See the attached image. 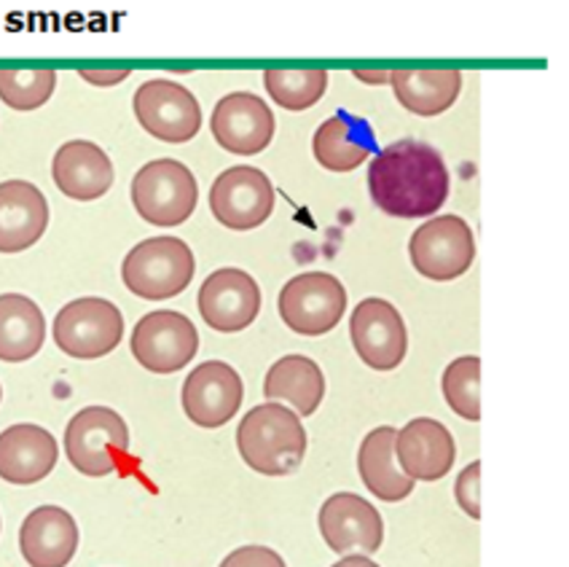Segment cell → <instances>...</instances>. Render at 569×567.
<instances>
[{"label": "cell", "mask_w": 569, "mask_h": 567, "mask_svg": "<svg viewBox=\"0 0 569 567\" xmlns=\"http://www.w3.org/2000/svg\"><path fill=\"white\" fill-rule=\"evenodd\" d=\"M274 113L258 94H226L210 116V130L218 146L237 157H256L274 138Z\"/></svg>", "instance_id": "obj_16"}, {"label": "cell", "mask_w": 569, "mask_h": 567, "mask_svg": "<svg viewBox=\"0 0 569 567\" xmlns=\"http://www.w3.org/2000/svg\"><path fill=\"white\" fill-rule=\"evenodd\" d=\"M263 87L277 106L288 111H307L315 102H320L328 89V73L320 68L312 70H277L271 68L263 73Z\"/></svg>", "instance_id": "obj_27"}, {"label": "cell", "mask_w": 569, "mask_h": 567, "mask_svg": "<svg viewBox=\"0 0 569 567\" xmlns=\"http://www.w3.org/2000/svg\"><path fill=\"white\" fill-rule=\"evenodd\" d=\"M199 186L193 172L178 159H153L132 180V202L151 227H180L197 208Z\"/></svg>", "instance_id": "obj_4"}, {"label": "cell", "mask_w": 569, "mask_h": 567, "mask_svg": "<svg viewBox=\"0 0 569 567\" xmlns=\"http://www.w3.org/2000/svg\"><path fill=\"white\" fill-rule=\"evenodd\" d=\"M355 79L360 81H368V83H385L390 81V73H377V70H355Z\"/></svg>", "instance_id": "obj_34"}, {"label": "cell", "mask_w": 569, "mask_h": 567, "mask_svg": "<svg viewBox=\"0 0 569 567\" xmlns=\"http://www.w3.org/2000/svg\"><path fill=\"white\" fill-rule=\"evenodd\" d=\"M237 447L256 474L288 476L307 455V430L293 409L267 401L242 417L237 428Z\"/></svg>", "instance_id": "obj_2"}, {"label": "cell", "mask_w": 569, "mask_h": 567, "mask_svg": "<svg viewBox=\"0 0 569 567\" xmlns=\"http://www.w3.org/2000/svg\"><path fill=\"white\" fill-rule=\"evenodd\" d=\"M51 178L64 197L92 202L113 186V162L92 140H68L51 159Z\"/></svg>", "instance_id": "obj_21"}, {"label": "cell", "mask_w": 569, "mask_h": 567, "mask_svg": "<svg viewBox=\"0 0 569 567\" xmlns=\"http://www.w3.org/2000/svg\"><path fill=\"white\" fill-rule=\"evenodd\" d=\"M197 263L191 248L178 237H151L134 245L121 263V280L148 301L172 299L191 286Z\"/></svg>", "instance_id": "obj_3"}, {"label": "cell", "mask_w": 569, "mask_h": 567, "mask_svg": "<svg viewBox=\"0 0 569 567\" xmlns=\"http://www.w3.org/2000/svg\"><path fill=\"white\" fill-rule=\"evenodd\" d=\"M244 398L242 377L223 360H207L186 377L180 390L186 417L199 428H221L237 417Z\"/></svg>", "instance_id": "obj_13"}, {"label": "cell", "mask_w": 569, "mask_h": 567, "mask_svg": "<svg viewBox=\"0 0 569 567\" xmlns=\"http://www.w3.org/2000/svg\"><path fill=\"white\" fill-rule=\"evenodd\" d=\"M221 567H288L284 559L269 546H239L223 559Z\"/></svg>", "instance_id": "obj_31"}, {"label": "cell", "mask_w": 569, "mask_h": 567, "mask_svg": "<svg viewBox=\"0 0 569 567\" xmlns=\"http://www.w3.org/2000/svg\"><path fill=\"white\" fill-rule=\"evenodd\" d=\"M455 495L459 508H462L470 519H481V462L473 460L457 476Z\"/></svg>", "instance_id": "obj_30"}, {"label": "cell", "mask_w": 569, "mask_h": 567, "mask_svg": "<svg viewBox=\"0 0 569 567\" xmlns=\"http://www.w3.org/2000/svg\"><path fill=\"white\" fill-rule=\"evenodd\" d=\"M79 76L83 81L97 83V87H113V83H121L129 76V68H111V70H92L81 68Z\"/></svg>", "instance_id": "obj_32"}, {"label": "cell", "mask_w": 569, "mask_h": 567, "mask_svg": "<svg viewBox=\"0 0 569 567\" xmlns=\"http://www.w3.org/2000/svg\"><path fill=\"white\" fill-rule=\"evenodd\" d=\"M129 449V428L119 411L108 406H87L64 428V455L79 474L100 476L119 468Z\"/></svg>", "instance_id": "obj_5"}, {"label": "cell", "mask_w": 569, "mask_h": 567, "mask_svg": "<svg viewBox=\"0 0 569 567\" xmlns=\"http://www.w3.org/2000/svg\"><path fill=\"white\" fill-rule=\"evenodd\" d=\"M60 460L57 438L47 428L19 422L0 434V479L28 487L43 481Z\"/></svg>", "instance_id": "obj_18"}, {"label": "cell", "mask_w": 569, "mask_h": 567, "mask_svg": "<svg viewBox=\"0 0 569 567\" xmlns=\"http://www.w3.org/2000/svg\"><path fill=\"white\" fill-rule=\"evenodd\" d=\"M409 256L413 269L427 280H457L473 267L476 237L459 216H438L411 235Z\"/></svg>", "instance_id": "obj_8"}, {"label": "cell", "mask_w": 569, "mask_h": 567, "mask_svg": "<svg viewBox=\"0 0 569 567\" xmlns=\"http://www.w3.org/2000/svg\"><path fill=\"white\" fill-rule=\"evenodd\" d=\"M368 189L381 212L413 221L443 208L449 197V170L436 148L403 138L371 159Z\"/></svg>", "instance_id": "obj_1"}, {"label": "cell", "mask_w": 569, "mask_h": 567, "mask_svg": "<svg viewBox=\"0 0 569 567\" xmlns=\"http://www.w3.org/2000/svg\"><path fill=\"white\" fill-rule=\"evenodd\" d=\"M49 227V202L30 180L0 183V253H22Z\"/></svg>", "instance_id": "obj_20"}, {"label": "cell", "mask_w": 569, "mask_h": 567, "mask_svg": "<svg viewBox=\"0 0 569 567\" xmlns=\"http://www.w3.org/2000/svg\"><path fill=\"white\" fill-rule=\"evenodd\" d=\"M478 385H481V358L478 356H462L446 366L441 379L443 398L449 409L462 417V420H481V392H478Z\"/></svg>", "instance_id": "obj_28"}, {"label": "cell", "mask_w": 569, "mask_h": 567, "mask_svg": "<svg viewBox=\"0 0 569 567\" xmlns=\"http://www.w3.org/2000/svg\"><path fill=\"white\" fill-rule=\"evenodd\" d=\"M396 428L381 425V428L371 430L360 444L358 452V470L360 479L368 487V493L377 495L385 503H400L413 493V485L409 476L403 474L396 460Z\"/></svg>", "instance_id": "obj_23"}, {"label": "cell", "mask_w": 569, "mask_h": 567, "mask_svg": "<svg viewBox=\"0 0 569 567\" xmlns=\"http://www.w3.org/2000/svg\"><path fill=\"white\" fill-rule=\"evenodd\" d=\"M132 356L146 371L174 374L186 369L199 350L197 326L183 312L157 309L142 315L132 331Z\"/></svg>", "instance_id": "obj_9"}, {"label": "cell", "mask_w": 569, "mask_h": 567, "mask_svg": "<svg viewBox=\"0 0 569 567\" xmlns=\"http://www.w3.org/2000/svg\"><path fill=\"white\" fill-rule=\"evenodd\" d=\"M333 567H379L373 563L371 557H366V554H347L345 559H339Z\"/></svg>", "instance_id": "obj_33"}, {"label": "cell", "mask_w": 569, "mask_h": 567, "mask_svg": "<svg viewBox=\"0 0 569 567\" xmlns=\"http://www.w3.org/2000/svg\"><path fill=\"white\" fill-rule=\"evenodd\" d=\"M277 307L290 331L322 337L345 318L347 291L331 272H303L284 282Z\"/></svg>", "instance_id": "obj_7"}, {"label": "cell", "mask_w": 569, "mask_h": 567, "mask_svg": "<svg viewBox=\"0 0 569 567\" xmlns=\"http://www.w3.org/2000/svg\"><path fill=\"white\" fill-rule=\"evenodd\" d=\"M455 457L449 428L430 417H413L396 434V460L411 481H441L455 466Z\"/></svg>", "instance_id": "obj_17"}, {"label": "cell", "mask_w": 569, "mask_h": 567, "mask_svg": "<svg viewBox=\"0 0 569 567\" xmlns=\"http://www.w3.org/2000/svg\"><path fill=\"white\" fill-rule=\"evenodd\" d=\"M210 210L218 223L234 231H250L267 223L274 212V189L267 172L248 165L221 172L210 189Z\"/></svg>", "instance_id": "obj_11"}, {"label": "cell", "mask_w": 569, "mask_h": 567, "mask_svg": "<svg viewBox=\"0 0 569 567\" xmlns=\"http://www.w3.org/2000/svg\"><path fill=\"white\" fill-rule=\"evenodd\" d=\"M349 337L358 358L373 371H396L409 350L403 318L385 299H363L352 309Z\"/></svg>", "instance_id": "obj_12"}, {"label": "cell", "mask_w": 569, "mask_h": 567, "mask_svg": "<svg viewBox=\"0 0 569 567\" xmlns=\"http://www.w3.org/2000/svg\"><path fill=\"white\" fill-rule=\"evenodd\" d=\"M54 89L57 70H0V100L14 111H36Z\"/></svg>", "instance_id": "obj_29"}, {"label": "cell", "mask_w": 569, "mask_h": 567, "mask_svg": "<svg viewBox=\"0 0 569 567\" xmlns=\"http://www.w3.org/2000/svg\"><path fill=\"white\" fill-rule=\"evenodd\" d=\"M51 334L64 356L79 360L106 358L121 345L124 315L113 301L100 299V296H83L57 312Z\"/></svg>", "instance_id": "obj_6"}, {"label": "cell", "mask_w": 569, "mask_h": 567, "mask_svg": "<svg viewBox=\"0 0 569 567\" xmlns=\"http://www.w3.org/2000/svg\"><path fill=\"white\" fill-rule=\"evenodd\" d=\"M317 165L331 172H352L377 151L371 125L347 111L331 116L317 127L312 138Z\"/></svg>", "instance_id": "obj_22"}, {"label": "cell", "mask_w": 569, "mask_h": 567, "mask_svg": "<svg viewBox=\"0 0 569 567\" xmlns=\"http://www.w3.org/2000/svg\"><path fill=\"white\" fill-rule=\"evenodd\" d=\"M263 396L290 404L299 417H312L326 396V377L312 358L284 356L267 371Z\"/></svg>", "instance_id": "obj_24"}, {"label": "cell", "mask_w": 569, "mask_h": 567, "mask_svg": "<svg viewBox=\"0 0 569 567\" xmlns=\"http://www.w3.org/2000/svg\"><path fill=\"white\" fill-rule=\"evenodd\" d=\"M199 315L212 331H244L261 312V288L244 269L223 267L199 288Z\"/></svg>", "instance_id": "obj_15"}, {"label": "cell", "mask_w": 569, "mask_h": 567, "mask_svg": "<svg viewBox=\"0 0 569 567\" xmlns=\"http://www.w3.org/2000/svg\"><path fill=\"white\" fill-rule=\"evenodd\" d=\"M322 540L336 554H377L385 540V521H381L377 506L355 493H336L322 503L320 517Z\"/></svg>", "instance_id": "obj_14"}, {"label": "cell", "mask_w": 569, "mask_h": 567, "mask_svg": "<svg viewBox=\"0 0 569 567\" xmlns=\"http://www.w3.org/2000/svg\"><path fill=\"white\" fill-rule=\"evenodd\" d=\"M140 127L161 143H189L202 130V108L178 81L151 79L134 92Z\"/></svg>", "instance_id": "obj_10"}, {"label": "cell", "mask_w": 569, "mask_h": 567, "mask_svg": "<svg viewBox=\"0 0 569 567\" xmlns=\"http://www.w3.org/2000/svg\"><path fill=\"white\" fill-rule=\"evenodd\" d=\"M47 339V318L41 307L22 294L0 296V360L22 364L36 358Z\"/></svg>", "instance_id": "obj_25"}, {"label": "cell", "mask_w": 569, "mask_h": 567, "mask_svg": "<svg viewBox=\"0 0 569 567\" xmlns=\"http://www.w3.org/2000/svg\"><path fill=\"white\" fill-rule=\"evenodd\" d=\"M390 83L406 111L430 119L455 106L462 92V73L459 70H392Z\"/></svg>", "instance_id": "obj_26"}, {"label": "cell", "mask_w": 569, "mask_h": 567, "mask_svg": "<svg viewBox=\"0 0 569 567\" xmlns=\"http://www.w3.org/2000/svg\"><path fill=\"white\" fill-rule=\"evenodd\" d=\"M79 525L60 506L28 514L19 530V549L30 567H68L79 551Z\"/></svg>", "instance_id": "obj_19"}, {"label": "cell", "mask_w": 569, "mask_h": 567, "mask_svg": "<svg viewBox=\"0 0 569 567\" xmlns=\"http://www.w3.org/2000/svg\"><path fill=\"white\" fill-rule=\"evenodd\" d=\"M0 396H3V390H0Z\"/></svg>", "instance_id": "obj_35"}]
</instances>
